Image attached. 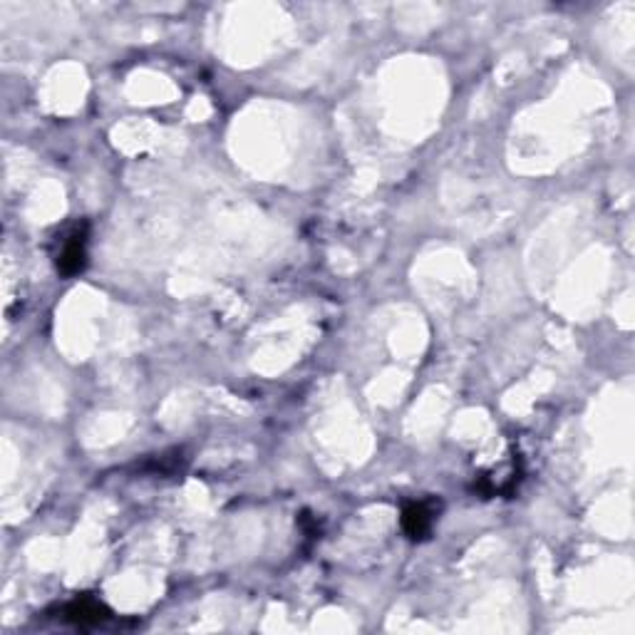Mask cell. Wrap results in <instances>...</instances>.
<instances>
[{
	"instance_id": "3957f363",
	"label": "cell",
	"mask_w": 635,
	"mask_h": 635,
	"mask_svg": "<svg viewBox=\"0 0 635 635\" xmlns=\"http://www.w3.org/2000/svg\"><path fill=\"white\" fill-rule=\"evenodd\" d=\"M65 618H68L69 623L77 625H100L102 621L110 618V611H107L100 601L77 598V601H72L68 608H65Z\"/></svg>"
},
{
	"instance_id": "6da1fadb",
	"label": "cell",
	"mask_w": 635,
	"mask_h": 635,
	"mask_svg": "<svg viewBox=\"0 0 635 635\" xmlns=\"http://www.w3.org/2000/svg\"><path fill=\"white\" fill-rule=\"evenodd\" d=\"M435 524V509L429 501H412L403 511V529L410 539H427Z\"/></svg>"
},
{
	"instance_id": "7a4b0ae2",
	"label": "cell",
	"mask_w": 635,
	"mask_h": 635,
	"mask_svg": "<svg viewBox=\"0 0 635 635\" xmlns=\"http://www.w3.org/2000/svg\"><path fill=\"white\" fill-rule=\"evenodd\" d=\"M87 264V243H85V233L75 232L68 241L62 243L58 254V268L62 276H75L80 273Z\"/></svg>"
}]
</instances>
